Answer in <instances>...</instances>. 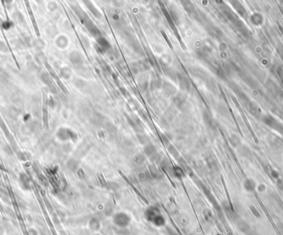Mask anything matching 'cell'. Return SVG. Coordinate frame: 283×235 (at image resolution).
<instances>
[{"label":"cell","mask_w":283,"mask_h":235,"mask_svg":"<svg viewBox=\"0 0 283 235\" xmlns=\"http://www.w3.org/2000/svg\"><path fill=\"white\" fill-rule=\"evenodd\" d=\"M114 223L117 226L121 228H125L130 223V217L124 212L116 213L114 215Z\"/></svg>","instance_id":"cell-1"},{"label":"cell","mask_w":283,"mask_h":235,"mask_svg":"<svg viewBox=\"0 0 283 235\" xmlns=\"http://www.w3.org/2000/svg\"><path fill=\"white\" fill-rule=\"evenodd\" d=\"M56 136L59 140L63 141L72 140H76L77 135L76 133L67 128H60L56 133Z\"/></svg>","instance_id":"cell-2"},{"label":"cell","mask_w":283,"mask_h":235,"mask_svg":"<svg viewBox=\"0 0 283 235\" xmlns=\"http://www.w3.org/2000/svg\"><path fill=\"white\" fill-rule=\"evenodd\" d=\"M159 214H161L160 212V210L157 208V207H156V206H151L149 208H147V210L146 211V213H145V215H146V218L148 221L152 222L153 220V219L155 218L157 215H158Z\"/></svg>","instance_id":"cell-3"},{"label":"cell","mask_w":283,"mask_h":235,"mask_svg":"<svg viewBox=\"0 0 283 235\" xmlns=\"http://www.w3.org/2000/svg\"><path fill=\"white\" fill-rule=\"evenodd\" d=\"M69 60L72 65L75 66H81L83 60H82L81 55L77 51H72L69 55Z\"/></svg>","instance_id":"cell-4"},{"label":"cell","mask_w":283,"mask_h":235,"mask_svg":"<svg viewBox=\"0 0 283 235\" xmlns=\"http://www.w3.org/2000/svg\"><path fill=\"white\" fill-rule=\"evenodd\" d=\"M97 46L99 49H100L101 51H106L110 48V44L106 39L102 36L97 38Z\"/></svg>","instance_id":"cell-5"},{"label":"cell","mask_w":283,"mask_h":235,"mask_svg":"<svg viewBox=\"0 0 283 235\" xmlns=\"http://www.w3.org/2000/svg\"><path fill=\"white\" fill-rule=\"evenodd\" d=\"M19 182L20 186L23 190L28 191L30 190V183H29V179L27 176L24 173H21L19 176Z\"/></svg>","instance_id":"cell-6"},{"label":"cell","mask_w":283,"mask_h":235,"mask_svg":"<svg viewBox=\"0 0 283 235\" xmlns=\"http://www.w3.org/2000/svg\"><path fill=\"white\" fill-rule=\"evenodd\" d=\"M7 114H8V117H9L10 119L16 120L17 118L18 117L19 111H18V109L17 108L16 106H9L7 107Z\"/></svg>","instance_id":"cell-7"},{"label":"cell","mask_w":283,"mask_h":235,"mask_svg":"<svg viewBox=\"0 0 283 235\" xmlns=\"http://www.w3.org/2000/svg\"><path fill=\"white\" fill-rule=\"evenodd\" d=\"M178 80H179V84H180V88L183 91H189L190 88H191V84L188 80V78H186L184 76H179L178 77Z\"/></svg>","instance_id":"cell-8"},{"label":"cell","mask_w":283,"mask_h":235,"mask_svg":"<svg viewBox=\"0 0 283 235\" xmlns=\"http://www.w3.org/2000/svg\"><path fill=\"white\" fill-rule=\"evenodd\" d=\"M152 223L154 225H156V226H157V227H161V226H163L166 224V219H165L163 215H161V214H159L158 215H157L153 219Z\"/></svg>","instance_id":"cell-9"},{"label":"cell","mask_w":283,"mask_h":235,"mask_svg":"<svg viewBox=\"0 0 283 235\" xmlns=\"http://www.w3.org/2000/svg\"><path fill=\"white\" fill-rule=\"evenodd\" d=\"M56 46H57L58 47H60V48L61 49H64L67 46V45H68V39L65 37V35H60V36L56 39Z\"/></svg>","instance_id":"cell-10"},{"label":"cell","mask_w":283,"mask_h":235,"mask_svg":"<svg viewBox=\"0 0 283 235\" xmlns=\"http://www.w3.org/2000/svg\"><path fill=\"white\" fill-rule=\"evenodd\" d=\"M156 151H157V148L155 147V145H153V144H147L145 146L144 153L147 154V156L151 157L155 155Z\"/></svg>","instance_id":"cell-11"},{"label":"cell","mask_w":283,"mask_h":235,"mask_svg":"<svg viewBox=\"0 0 283 235\" xmlns=\"http://www.w3.org/2000/svg\"><path fill=\"white\" fill-rule=\"evenodd\" d=\"M203 119H204V121L206 124V125H208L210 128H215V123H214V121H213L212 117L210 116V114L204 111L203 113Z\"/></svg>","instance_id":"cell-12"},{"label":"cell","mask_w":283,"mask_h":235,"mask_svg":"<svg viewBox=\"0 0 283 235\" xmlns=\"http://www.w3.org/2000/svg\"><path fill=\"white\" fill-rule=\"evenodd\" d=\"M40 78H41V82H42L44 84H46L48 88H50V87H52V85H53V83H52V80H51L49 75L46 73H41V76H40Z\"/></svg>","instance_id":"cell-13"},{"label":"cell","mask_w":283,"mask_h":235,"mask_svg":"<svg viewBox=\"0 0 283 235\" xmlns=\"http://www.w3.org/2000/svg\"><path fill=\"white\" fill-rule=\"evenodd\" d=\"M60 76L64 78L65 79H68V78H71V70L67 67H64L62 68L61 69H60Z\"/></svg>","instance_id":"cell-14"},{"label":"cell","mask_w":283,"mask_h":235,"mask_svg":"<svg viewBox=\"0 0 283 235\" xmlns=\"http://www.w3.org/2000/svg\"><path fill=\"white\" fill-rule=\"evenodd\" d=\"M35 59L39 64H44L45 65L46 63V57L42 52H39V53L36 54Z\"/></svg>","instance_id":"cell-15"},{"label":"cell","mask_w":283,"mask_h":235,"mask_svg":"<svg viewBox=\"0 0 283 235\" xmlns=\"http://www.w3.org/2000/svg\"><path fill=\"white\" fill-rule=\"evenodd\" d=\"M164 89L166 92H169L170 94H174L176 92V88L173 87V85L170 83H167V82L164 83Z\"/></svg>","instance_id":"cell-16"},{"label":"cell","mask_w":283,"mask_h":235,"mask_svg":"<svg viewBox=\"0 0 283 235\" xmlns=\"http://www.w3.org/2000/svg\"><path fill=\"white\" fill-rule=\"evenodd\" d=\"M14 19L16 20L17 22H18V23H20V24H22V23L25 22L24 17H23V15H22V14L18 11L15 12V13H14Z\"/></svg>","instance_id":"cell-17"},{"label":"cell","mask_w":283,"mask_h":235,"mask_svg":"<svg viewBox=\"0 0 283 235\" xmlns=\"http://www.w3.org/2000/svg\"><path fill=\"white\" fill-rule=\"evenodd\" d=\"M44 46H45V43H44V41L41 40V39H37L35 41H33V46H34L36 49H37V50H41V49L44 48Z\"/></svg>","instance_id":"cell-18"},{"label":"cell","mask_w":283,"mask_h":235,"mask_svg":"<svg viewBox=\"0 0 283 235\" xmlns=\"http://www.w3.org/2000/svg\"><path fill=\"white\" fill-rule=\"evenodd\" d=\"M77 166H78L77 162L75 159H70L68 162H67V168L71 171H73L74 172V171L76 170Z\"/></svg>","instance_id":"cell-19"},{"label":"cell","mask_w":283,"mask_h":235,"mask_svg":"<svg viewBox=\"0 0 283 235\" xmlns=\"http://www.w3.org/2000/svg\"><path fill=\"white\" fill-rule=\"evenodd\" d=\"M99 226H100V224H99V222L95 219H92L90 221V227L91 229L93 230H97L99 229Z\"/></svg>","instance_id":"cell-20"},{"label":"cell","mask_w":283,"mask_h":235,"mask_svg":"<svg viewBox=\"0 0 283 235\" xmlns=\"http://www.w3.org/2000/svg\"><path fill=\"white\" fill-rule=\"evenodd\" d=\"M238 229H240V231H242V233H248L250 230V228L248 226V224H246L245 222H241L238 224Z\"/></svg>","instance_id":"cell-21"},{"label":"cell","mask_w":283,"mask_h":235,"mask_svg":"<svg viewBox=\"0 0 283 235\" xmlns=\"http://www.w3.org/2000/svg\"><path fill=\"white\" fill-rule=\"evenodd\" d=\"M17 159L21 161H27V153H25V152L22 151H17Z\"/></svg>","instance_id":"cell-22"},{"label":"cell","mask_w":283,"mask_h":235,"mask_svg":"<svg viewBox=\"0 0 283 235\" xmlns=\"http://www.w3.org/2000/svg\"><path fill=\"white\" fill-rule=\"evenodd\" d=\"M138 140L140 141V143L143 144H147L148 142H149V138L147 137V135H138Z\"/></svg>","instance_id":"cell-23"},{"label":"cell","mask_w":283,"mask_h":235,"mask_svg":"<svg viewBox=\"0 0 283 235\" xmlns=\"http://www.w3.org/2000/svg\"><path fill=\"white\" fill-rule=\"evenodd\" d=\"M230 142L234 146H237L240 144V140L237 135H232L230 137Z\"/></svg>","instance_id":"cell-24"},{"label":"cell","mask_w":283,"mask_h":235,"mask_svg":"<svg viewBox=\"0 0 283 235\" xmlns=\"http://www.w3.org/2000/svg\"><path fill=\"white\" fill-rule=\"evenodd\" d=\"M2 27H3V28L4 30H9L11 27H14V23H13L11 21H5V22L2 24Z\"/></svg>","instance_id":"cell-25"},{"label":"cell","mask_w":283,"mask_h":235,"mask_svg":"<svg viewBox=\"0 0 283 235\" xmlns=\"http://www.w3.org/2000/svg\"><path fill=\"white\" fill-rule=\"evenodd\" d=\"M168 149H169V152H170V154H172V155H173L174 157H177L178 155H179L178 151H177V149H176L173 145H169Z\"/></svg>","instance_id":"cell-26"},{"label":"cell","mask_w":283,"mask_h":235,"mask_svg":"<svg viewBox=\"0 0 283 235\" xmlns=\"http://www.w3.org/2000/svg\"><path fill=\"white\" fill-rule=\"evenodd\" d=\"M8 51V46H6V44L3 41H0V52H3V53H6Z\"/></svg>","instance_id":"cell-27"},{"label":"cell","mask_w":283,"mask_h":235,"mask_svg":"<svg viewBox=\"0 0 283 235\" xmlns=\"http://www.w3.org/2000/svg\"><path fill=\"white\" fill-rule=\"evenodd\" d=\"M47 8L49 9L50 11H55L56 8H57V4L56 2H50L48 3V6H47Z\"/></svg>","instance_id":"cell-28"},{"label":"cell","mask_w":283,"mask_h":235,"mask_svg":"<svg viewBox=\"0 0 283 235\" xmlns=\"http://www.w3.org/2000/svg\"><path fill=\"white\" fill-rule=\"evenodd\" d=\"M250 210L251 211L253 212V214L257 217V218H260L261 217V214H260V212H259L256 208H255V206H253V205H251L250 206Z\"/></svg>","instance_id":"cell-29"},{"label":"cell","mask_w":283,"mask_h":235,"mask_svg":"<svg viewBox=\"0 0 283 235\" xmlns=\"http://www.w3.org/2000/svg\"><path fill=\"white\" fill-rule=\"evenodd\" d=\"M160 140H161V142L163 144H169L168 138L166 137V135H163V134H161V135H160Z\"/></svg>","instance_id":"cell-30"},{"label":"cell","mask_w":283,"mask_h":235,"mask_svg":"<svg viewBox=\"0 0 283 235\" xmlns=\"http://www.w3.org/2000/svg\"><path fill=\"white\" fill-rule=\"evenodd\" d=\"M0 196L4 201H8V196L3 190H0Z\"/></svg>","instance_id":"cell-31"},{"label":"cell","mask_w":283,"mask_h":235,"mask_svg":"<svg viewBox=\"0 0 283 235\" xmlns=\"http://www.w3.org/2000/svg\"><path fill=\"white\" fill-rule=\"evenodd\" d=\"M27 235H38V232L34 229H30L27 231Z\"/></svg>","instance_id":"cell-32"},{"label":"cell","mask_w":283,"mask_h":235,"mask_svg":"<svg viewBox=\"0 0 283 235\" xmlns=\"http://www.w3.org/2000/svg\"><path fill=\"white\" fill-rule=\"evenodd\" d=\"M5 233V229L3 226L0 225V235H4Z\"/></svg>","instance_id":"cell-33"},{"label":"cell","mask_w":283,"mask_h":235,"mask_svg":"<svg viewBox=\"0 0 283 235\" xmlns=\"http://www.w3.org/2000/svg\"><path fill=\"white\" fill-rule=\"evenodd\" d=\"M277 186H278V187H279V188H280L281 190H283V181H281V180H280V181H278Z\"/></svg>","instance_id":"cell-34"},{"label":"cell","mask_w":283,"mask_h":235,"mask_svg":"<svg viewBox=\"0 0 283 235\" xmlns=\"http://www.w3.org/2000/svg\"><path fill=\"white\" fill-rule=\"evenodd\" d=\"M4 1L7 4H10V3H13V0H4Z\"/></svg>","instance_id":"cell-35"},{"label":"cell","mask_w":283,"mask_h":235,"mask_svg":"<svg viewBox=\"0 0 283 235\" xmlns=\"http://www.w3.org/2000/svg\"><path fill=\"white\" fill-rule=\"evenodd\" d=\"M280 230H281V233H282V235H283V224H281V225H280Z\"/></svg>","instance_id":"cell-36"},{"label":"cell","mask_w":283,"mask_h":235,"mask_svg":"<svg viewBox=\"0 0 283 235\" xmlns=\"http://www.w3.org/2000/svg\"><path fill=\"white\" fill-rule=\"evenodd\" d=\"M216 235H221V234H219V233H218V234H216Z\"/></svg>","instance_id":"cell-37"},{"label":"cell","mask_w":283,"mask_h":235,"mask_svg":"<svg viewBox=\"0 0 283 235\" xmlns=\"http://www.w3.org/2000/svg\"><path fill=\"white\" fill-rule=\"evenodd\" d=\"M95 235H99V234H95Z\"/></svg>","instance_id":"cell-38"}]
</instances>
